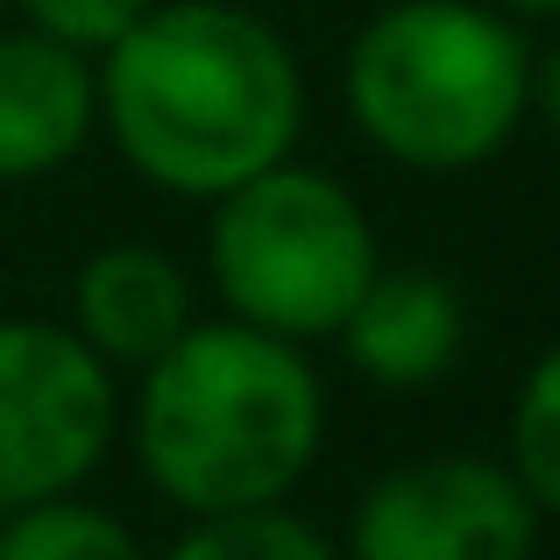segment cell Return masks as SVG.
<instances>
[{
	"instance_id": "1",
	"label": "cell",
	"mask_w": 560,
	"mask_h": 560,
	"mask_svg": "<svg viewBox=\"0 0 560 560\" xmlns=\"http://www.w3.org/2000/svg\"><path fill=\"white\" fill-rule=\"evenodd\" d=\"M100 128L142 185L213 206L305 136V65L242 0H156L100 57Z\"/></svg>"
},
{
	"instance_id": "7",
	"label": "cell",
	"mask_w": 560,
	"mask_h": 560,
	"mask_svg": "<svg viewBox=\"0 0 560 560\" xmlns=\"http://www.w3.org/2000/svg\"><path fill=\"white\" fill-rule=\"evenodd\" d=\"M334 341H341L348 370L376 390H433L468 355V299L454 277L425 270V262H376Z\"/></svg>"
},
{
	"instance_id": "12",
	"label": "cell",
	"mask_w": 560,
	"mask_h": 560,
	"mask_svg": "<svg viewBox=\"0 0 560 560\" xmlns=\"http://www.w3.org/2000/svg\"><path fill=\"white\" fill-rule=\"evenodd\" d=\"M511 476L539 504V518H560V341L539 348L533 370L511 397Z\"/></svg>"
},
{
	"instance_id": "14",
	"label": "cell",
	"mask_w": 560,
	"mask_h": 560,
	"mask_svg": "<svg viewBox=\"0 0 560 560\" xmlns=\"http://www.w3.org/2000/svg\"><path fill=\"white\" fill-rule=\"evenodd\" d=\"M533 114L560 136V36L553 50H533Z\"/></svg>"
},
{
	"instance_id": "9",
	"label": "cell",
	"mask_w": 560,
	"mask_h": 560,
	"mask_svg": "<svg viewBox=\"0 0 560 560\" xmlns=\"http://www.w3.org/2000/svg\"><path fill=\"white\" fill-rule=\"evenodd\" d=\"M191 319H199V299H191L185 262L150 248V242H107L71 277V319L65 327L107 370H150Z\"/></svg>"
},
{
	"instance_id": "15",
	"label": "cell",
	"mask_w": 560,
	"mask_h": 560,
	"mask_svg": "<svg viewBox=\"0 0 560 560\" xmlns=\"http://www.w3.org/2000/svg\"><path fill=\"white\" fill-rule=\"evenodd\" d=\"M490 8L511 22H560V0H490Z\"/></svg>"
},
{
	"instance_id": "4",
	"label": "cell",
	"mask_w": 560,
	"mask_h": 560,
	"mask_svg": "<svg viewBox=\"0 0 560 560\" xmlns=\"http://www.w3.org/2000/svg\"><path fill=\"white\" fill-rule=\"evenodd\" d=\"M376 262L383 248L362 199L299 156L213 199V228H206L213 291L228 319L262 327L277 341H334V327L376 277Z\"/></svg>"
},
{
	"instance_id": "5",
	"label": "cell",
	"mask_w": 560,
	"mask_h": 560,
	"mask_svg": "<svg viewBox=\"0 0 560 560\" xmlns=\"http://www.w3.org/2000/svg\"><path fill=\"white\" fill-rule=\"evenodd\" d=\"M121 433V383L65 319H0V518L85 490Z\"/></svg>"
},
{
	"instance_id": "16",
	"label": "cell",
	"mask_w": 560,
	"mask_h": 560,
	"mask_svg": "<svg viewBox=\"0 0 560 560\" xmlns=\"http://www.w3.org/2000/svg\"><path fill=\"white\" fill-rule=\"evenodd\" d=\"M0 14H8V0H0Z\"/></svg>"
},
{
	"instance_id": "2",
	"label": "cell",
	"mask_w": 560,
	"mask_h": 560,
	"mask_svg": "<svg viewBox=\"0 0 560 560\" xmlns=\"http://www.w3.org/2000/svg\"><path fill=\"white\" fill-rule=\"evenodd\" d=\"M121 419L142 482L185 518L291 504L327 447L313 355L242 319H191L150 370H136Z\"/></svg>"
},
{
	"instance_id": "10",
	"label": "cell",
	"mask_w": 560,
	"mask_h": 560,
	"mask_svg": "<svg viewBox=\"0 0 560 560\" xmlns=\"http://www.w3.org/2000/svg\"><path fill=\"white\" fill-rule=\"evenodd\" d=\"M156 560H341V547L291 504H256V511L191 518Z\"/></svg>"
},
{
	"instance_id": "3",
	"label": "cell",
	"mask_w": 560,
	"mask_h": 560,
	"mask_svg": "<svg viewBox=\"0 0 560 560\" xmlns=\"http://www.w3.org/2000/svg\"><path fill=\"white\" fill-rule=\"evenodd\" d=\"M341 100L397 171L468 178L533 114V43L490 0H390L348 43Z\"/></svg>"
},
{
	"instance_id": "8",
	"label": "cell",
	"mask_w": 560,
	"mask_h": 560,
	"mask_svg": "<svg viewBox=\"0 0 560 560\" xmlns=\"http://www.w3.org/2000/svg\"><path fill=\"white\" fill-rule=\"evenodd\" d=\"M100 136V71L93 57L0 22V185H28L79 164Z\"/></svg>"
},
{
	"instance_id": "13",
	"label": "cell",
	"mask_w": 560,
	"mask_h": 560,
	"mask_svg": "<svg viewBox=\"0 0 560 560\" xmlns=\"http://www.w3.org/2000/svg\"><path fill=\"white\" fill-rule=\"evenodd\" d=\"M150 8H156V0H8V14H14L22 28L65 43V50H79V57H93V65H100V57H107Z\"/></svg>"
},
{
	"instance_id": "6",
	"label": "cell",
	"mask_w": 560,
	"mask_h": 560,
	"mask_svg": "<svg viewBox=\"0 0 560 560\" xmlns=\"http://www.w3.org/2000/svg\"><path fill=\"white\" fill-rule=\"evenodd\" d=\"M539 504L497 454H419L348 511L341 560H533Z\"/></svg>"
},
{
	"instance_id": "11",
	"label": "cell",
	"mask_w": 560,
	"mask_h": 560,
	"mask_svg": "<svg viewBox=\"0 0 560 560\" xmlns=\"http://www.w3.org/2000/svg\"><path fill=\"white\" fill-rule=\"evenodd\" d=\"M0 560H150L128 518L85 504L79 490L0 518Z\"/></svg>"
}]
</instances>
